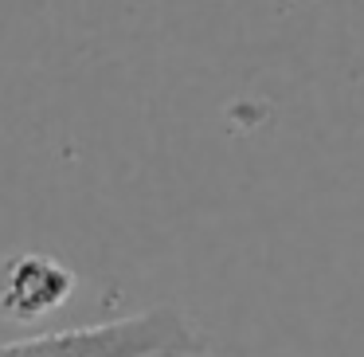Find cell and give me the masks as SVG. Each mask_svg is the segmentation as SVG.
Instances as JSON below:
<instances>
[{
  "label": "cell",
  "mask_w": 364,
  "mask_h": 357,
  "mask_svg": "<svg viewBox=\"0 0 364 357\" xmlns=\"http://www.w3.org/2000/svg\"><path fill=\"white\" fill-rule=\"evenodd\" d=\"M71 291L75 275L48 255H16L0 267V310L12 318L48 314Z\"/></svg>",
  "instance_id": "7a4b0ae2"
},
{
  "label": "cell",
  "mask_w": 364,
  "mask_h": 357,
  "mask_svg": "<svg viewBox=\"0 0 364 357\" xmlns=\"http://www.w3.org/2000/svg\"><path fill=\"white\" fill-rule=\"evenodd\" d=\"M157 357H176V353H157Z\"/></svg>",
  "instance_id": "3957f363"
},
{
  "label": "cell",
  "mask_w": 364,
  "mask_h": 357,
  "mask_svg": "<svg viewBox=\"0 0 364 357\" xmlns=\"http://www.w3.org/2000/svg\"><path fill=\"white\" fill-rule=\"evenodd\" d=\"M200 333L192 322L176 310H141L114 322L82 326V330H59L40 333V338L9 341L0 346V357H196Z\"/></svg>",
  "instance_id": "6da1fadb"
}]
</instances>
